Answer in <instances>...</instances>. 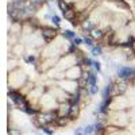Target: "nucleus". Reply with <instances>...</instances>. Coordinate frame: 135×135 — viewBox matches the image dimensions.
<instances>
[{"label":"nucleus","mask_w":135,"mask_h":135,"mask_svg":"<svg viewBox=\"0 0 135 135\" xmlns=\"http://www.w3.org/2000/svg\"><path fill=\"white\" fill-rule=\"evenodd\" d=\"M104 51H105V46H104L103 43H96L93 47L89 49V53H91L92 58H97V57L104 55Z\"/></svg>","instance_id":"nucleus-14"},{"label":"nucleus","mask_w":135,"mask_h":135,"mask_svg":"<svg viewBox=\"0 0 135 135\" xmlns=\"http://www.w3.org/2000/svg\"><path fill=\"white\" fill-rule=\"evenodd\" d=\"M57 7L60 8V11L61 12H64V11H66V9H69L72 6L68 3V2H65V0H57Z\"/></svg>","instance_id":"nucleus-20"},{"label":"nucleus","mask_w":135,"mask_h":135,"mask_svg":"<svg viewBox=\"0 0 135 135\" xmlns=\"http://www.w3.org/2000/svg\"><path fill=\"white\" fill-rule=\"evenodd\" d=\"M134 19H135V16H134Z\"/></svg>","instance_id":"nucleus-30"},{"label":"nucleus","mask_w":135,"mask_h":135,"mask_svg":"<svg viewBox=\"0 0 135 135\" xmlns=\"http://www.w3.org/2000/svg\"><path fill=\"white\" fill-rule=\"evenodd\" d=\"M83 76H84V66L81 64H77L65 70V78H70V80L78 81Z\"/></svg>","instance_id":"nucleus-10"},{"label":"nucleus","mask_w":135,"mask_h":135,"mask_svg":"<svg viewBox=\"0 0 135 135\" xmlns=\"http://www.w3.org/2000/svg\"><path fill=\"white\" fill-rule=\"evenodd\" d=\"M61 35H62L65 39H68L69 42H72L76 37H78L77 32H76L74 30H70V28H64V30H61Z\"/></svg>","instance_id":"nucleus-16"},{"label":"nucleus","mask_w":135,"mask_h":135,"mask_svg":"<svg viewBox=\"0 0 135 135\" xmlns=\"http://www.w3.org/2000/svg\"><path fill=\"white\" fill-rule=\"evenodd\" d=\"M84 128L85 126H77L73 131V135H84Z\"/></svg>","instance_id":"nucleus-24"},{"label":"nucleus","mask_w":135,"mask_h":135,"mask_svg":"<svg viewBox=\"0 0 135 135\" xmlns=\"http://www.w3.org/2000/svg\"><path fill=\"white\" fill-rule=\"evenodd\" d=\"M134 6H135V0H134ZM134 8H135V7H134Z\"/></svg>","instance_id":"nucleus-29"},{"label":"nucleus","mask_w":135,"mask_h":135,"mask_svg":"<svg viewBox=\"0 0 135 135\" xmlns=\"http://www.w3.org/2000/svg\"><path fill=\"white\" fill-rule=\"evenodd\" d=\"M89 35H91L96 42H100V43H101V41H103V38H104V35H105V30L101 28L100 26H96L93 30H91Z\"/></svg>","instance_id":"nucleus-13"},{"label":"nucleus","mask_w":135,"mask_h":135,"mask_svg":"<svg viewBox=\"0 0 135 135\" xmlns=\"http://www.w3.org/2000/svg\"><path fill=\"white\" fill-rule=\"evenodd\" d=\"M49 22H50V25H51V26H54V27H57V28H60V30H61V22H62V19H61V16H60V15L53 14Z\"/></svg>","instance_id":"nucleus-17"},{"label":"nucleus","mask_w":135,"mask_h":135,"mask_svg":"<svg viewBox=\"0 0 135 135\" xmlns=\"http://www.w3.org/2000/svg\"><path fill=\"white\" fill-rule=\"evenodd\" d=\"M38 130H41V132L45 134V135H54L55 134V131L51 130L50 127H42V128H38Z\"/></svg>","instance_id":"nucleus-23"},{"label":"nucleus","mask_w":135,"mask_h":135,"mask_svg":"<svg viewBox=\"0 0 135 135\" xmlns=\"http://www.w3.org/2000/svg\"><path fill=\"white\" fill-rule=\"evenodd\" d=\"M92 69L97 73H101V70H103V65H101V62L99 60H93V64H92Z\"/></svg>","instance_id":"nucleus-21"},{"label":"nucleus","mask_w":135,"mask_h":135,"mask_svg":"<svg viewBox=\"0 0 135 135\" xmlns=\"http://www.w3.org/2000/svg\"><path fill=\"white\" fill-rule=\"evenodd\" d=\"M72 43L76 45L77 47H81L83 45H84V38H83V37H76V38L72 41Z\"/></svg>","instance_id":"nucleus-22"},{"label":"nucleus","mask_w":135,"mask_h":135,"mask_svg":"<svg viewBox=\"0 0 135 135\" xmlns=\"http://www.w3.org/2000/svg\"><path fill=\"white\" fill-rule=\"evenodd\" d=\"M128 111H109L108 112V124L116 126L120 128H128L131 124Z\"/></svg>","instance_id":"nucleus-2"},{"label":"nucleus","mask_w":135,"mask_h":135,"mask_svg":"<svg viewBox=\"0 0 135 135\" xmlns=\"http://www.w3.org/2000/svg\"><path fill=\"white\" fill-rule=\"evenodd\" d=\"M130 86H131V81L115 78V80H114V85H112V92H114V96L126 95L127 91L130 89Z\"/></svg>","instance_id":"nucleus-9"},{"label":"nucleus","mask_w":135,"mask_h":135,"mask_svg":"<svg viewBox=\"0 0 135 135\" xmlns=\"http://www.w3.org/2000/svg\"><path fill=\"white\" fill-rule=\"evenodd\" d=\"M28 0H12V3H16V4H23V3H27Z\"/></svg>","instance_id":"nucleus-25"},{"label":"nucleus","mask_w":135,"mask_h":135,"mask_svg":"<svg viewBox=\"0 0 135 135\" xmlns=\"http://www.w3.org/2000/svg\"><path fill=\"white\" fill-rule=\"evenodd\" d=\"M105 135H131L130 134V128H120L116 126H111L108 124L105 128Z\"/></svg>","instance_id":"nucleus-12"},{"label":"nucleus","mask_w":135,"mask_h":135,"mask_svg":"<svg viewBox=\"0 0 135 135\" xmlns=\"http://www.w3.org/2000/svg\"><path fill=\"white\" fill-rule=\"evenodd\" d=\"M41 32H42V37L45 38V41H46L47 43L53 42L54 39H57L60 37V28L54 27L51 25H43L41 26Z\"/></svg>","instance_id":"nucleus-8"},{"label":"nucleus","mask_w":135,"mask_h":135,"mask_svg":"<svg viewBox=\"0 0 135 135\" xmlns=\"http://www.w3.org/2000/svg\"><path fill=\"white\" fill-rule=\"evenodd\" d=\"M28 80H30L28 74L22 69V68H18L16 70L9 72L8 77H7L8 91H20V89L27 84Z\"/></svg>","instance_id":"nucleus-1"},{"label":"nucleus","mask_w":135,"mask_h":135,"mask_svg":"<svg viewBox=\"0 0 135 135\" xmlns=\"http://www.w3.org/2000/svg\"><path fill=\"white\" fill-rule=\"evenodd\" d=\"M83 38H84V45L88 47V49H91V47H93L95 45H96V41L89 35V34H84L83 35Z\"/></svg>","instance_id":"nucleus-18"},{"label":"nucleus","mask_w":135,"mask_h":135,"mask_svg":"<svg viewBox=\"0 0 135 135\" xmlns=\"http://www.w3.org/2000/svg\"><path fill=\"white\" fill-rule=\"evenodd\" d=\"M131 46H132V49H134V50H135V39H134V41H132V42H131Z\"/></svg>","instance_id":"nucleus-27"},{"label":"nucleus","mask_w":135,"mask_h":135,"mask_svg":"<svg viewBox=\"0 0 135 135\" xmlns=\"http://www.w3.org/2000/svg\"><path fill=\"white\" fill-rule=\"evenodd\" d=\"M77 64H80V57H78V54L77 53H66L64 55H61L58 62H57V68L61 70H66V69H69V68L77 65Z\"/></svg>","instance_id":"nucleus-3"},{"label":"nucleus","mask_w":135,"mask_h":135,"mask_svg":"<svg viewBox=\"0 0 135 135\" xmlns=\"http://www.w3.org/2000/svg\"><path fill=\"white\" fill-rule=\"evenodd\" d=\"M115 76H116V78H120V80L132 81L134 77H135V66H132V65H119L115 70Z\"/></svg>","instance_id":"nucleus-6"},{"label":"nucleus","mask_w":135,"mask_h":135,"mask_svg":"<svg viewBox=\"0 0 135 135\" xmlns=\"http://www.w3.org/2000/svg\"><path fill=\"white\" fill-rule=\"evenodd\" d=\"M81 109H83V105L81 104H72V108H70V114H69V118L74 122L80 118V114H81Z\"/></svg>","instance_id":"nucleus-15"},{"label":"nucleus","mask_w":135,"mask_h":135,"mask_svg":"<svg viewBox=\"0 0 135 135\" xmlns=\"http://www.w3.org/2000/svg\"><path fill=\"white\" fill-rule=\"evenodd\" d=\"M65 2H68V3H69L70 6H73V4H76V3L78 2V0H65Z\"/></svg>","instance_id":"nucleus-26"},{"label":"nucleus","mask_w":135,"mask_h":135,"mask_svg":"<svg viewBox=\"0 0 135 135\" xmlns=\"http://www.w3.org/2000/svg\"><path fill=\"white\" fill-rule=\"evenodd\" d=\"M134 16H135V8H134Z\"/></svg>","instance_id":"nucleus-28"},{"label":"nucleus","mask_w":135,"mask_h":135,"mask_svg":"<svg viewBox=\"0 0 135 135\" xmlns=\"http://www.w3.org/2000/svg\"><path fill=\"white\" fill-rule=\"evenodd\" d=\"M58 101L57 99H55L47 89H46V92L43 93V96L41 97L39 100V108L41 111H55L58 107Z\"/></svg>","instance_id":"nucleus-5"},{"label":"nucleus","mask_w":135,"mask_h":135,"mask_svg":"<svg viewBox=\"0 0 135 135\" xmlns=\"http://www.w3.org/2000/svg\"><path fill=\"white\" fill-rule=\"evenodd\" d=\"M55 85H58L60 88H62L65 92H68L69 95H74L80 91V84L76 80H70V78H62V80L55 81Z\"/></svg>","instance_id":"nucleus-7"},{"label":"nucleus","mask_w":135,"mask_h":135,"mask_svg":"<svg viewBox=\"0 0 135 135\" xmlns=\"http://www.w3.org/2000/svg\"><path fill=\"white\" fill-rule=\"evenodd\" d=\"M72 122H73V120H72L70 118H58L55 127H66V126H69Z\"/></svg>","instance_id":"nucleus-19"},{"label":"nucleus","mask_w":135,"mask_h":135,"mask_svg":"<svg viewBox=\"0 0 135 135\" xmlns=\"http://www.w3.org/2000/svg\"><path fill=\"white\" fill-rule=\"evenodd\" d=\"M130 108H132V105L130 103L127 95H118V96L112 97L109 111H128Z\"/></svg>","instance_id":"nucleus-4"},{"label":"nucleus","mask_w":135,"mask_h":135,"mask_svg":"<svg viewBox=\"0 0 135 135\" xmlns=\"http://www.w3.org/2000/svg\"><path fill=\"white\" fill-rule=\"evenodd\" d=\"M70 108H72V103H70V101H64V103L58 104L55 112H57L58 118H69Z\"/></svg>","instance_id":"nucleus-11"}]
</instances>
